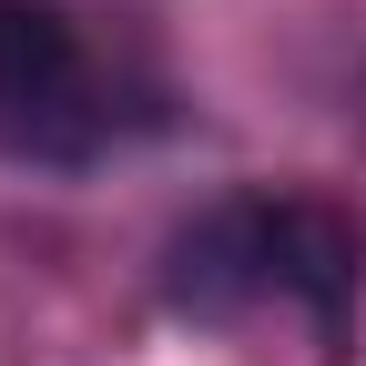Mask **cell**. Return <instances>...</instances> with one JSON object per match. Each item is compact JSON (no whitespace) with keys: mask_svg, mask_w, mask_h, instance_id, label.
I'll use <instances>...</instances> for the list:
<instances>
[{"mask_svg":"<svg viewBox=\"0 0 366 366\" xmlns=\"http://www.w3.org/2000/svg\"><path fill=\"white\" fill-rule=\"evenodd\" d=\"M102 143L92 51L61 0H0V153L21 163H81Z\"/></svg>","mask_w":366,"mask_h":366,"instance_id":"obj_2","label":"cell"},{"mask_svg":"<svg viewBox=\"0 0 366 366\" xmlns=\"http://www.w3.org/2000/svg\"><path fill=\"white\" fill-rule=\"evenodd\" d=\"M163 285H173L183 315H244L264 295H285L336 356L346 326H356L366 234L336 204H305V194H234V204H214L204 224L173 234V274Z\"/></svg>","mask_w":366,"mask_h":366,"instance_id":"obj_1","label":"cell"}]
</instances>
